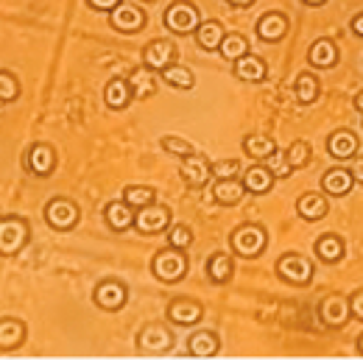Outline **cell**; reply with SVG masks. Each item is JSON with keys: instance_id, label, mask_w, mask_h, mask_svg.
<instances>
[{"instance_id": "20", "label": "cell", "mask_w": 363, "mask_h": 360, "mask_svg": "<svg viewBox=\"0 0 363 360\" xmlns=\"http://www.w3.org/2000/svg\"><path fill=\"white\" fill-rule=\"evenodd\" d=\"M135 207L132 204H126L123 198L121 201H109L106 207H104V221L106 226L112 229V232H126V229H132L135 226Z\"/></svg>"}, {"instance_id": "46", "label": "cell", "mask_w": 363, "mask_h": 360, "mask_svg": "<svg viewBox=\"0 0 363 360\" xmlns=\"http://www.w3.org/2000/svg\"><path fill=\"white\" fill-rule=\"evenodd\" d=\"M229 6H235V9H249V6H255V0H227Z\"/></svg>"}, {"instance_id": "13", "label": "cell", "mask_w": 363, "mask_h": 360, "mask_svg": "<svg viewBox=\"0 0 363 360\" xmlns=\"http://www.w3.org/2000/svg\"><path fill=\"white\" fill-rule=\"evenodd\" d=\"M232 70H235V79L238 81H249V84H260V81H266L269 79V64H266V59L263 56H257V53H243L240 59H235L232 62Z\"/></svg>"}, {"instance_id": "5", "label": "cell", "mask_w": 363, "mask_h": 360, "mask_svg": "<svg viewBox=\"0 0 363 360\" xmlns=\"http://www.w3.org/2000/svg\"><path fill=\"white\" fill-rule=\"evenodd\" d=\"M162 23H165V28H168L171 34L184 37V34H193V31L199 28L201 14H199V9H196L190 0H177V3H171V6L165 9Z\"/></svg>"}, {"instance_id": "4", "label": "cell", "mask_w": 363, "mask_h": 360, "mask_svg": "<svg viewBox=\"0 0 363 360\" xmlns=\"http://www.w3.org/2000/svg\"><path fill=\"white\" fill-rule=\"evenodd\" d=\"M28 240H31V226L26 218H17V215L0 218V257L20 254Z\"/></svg>"}, {"instance_id": "14", "label": "cell", "mask_w": 363, "mask_h": 360, "mask_svg": "<svg viewBox=\"0 0 363 360\" xmlns=\"http://www.w3.org/2000/svg\"><path fill=\"white\" fill-rule=\"evenodd\" d=\"M23 165H26L34 176H50L53 168H56V151H53V145H48V142H34V145L26 151Z\"/></svg>"}, {"instance_id": "1", "label": "cell", "mask_w": 363, "mask_h": 360, "mask_svg": "<svg viewBox=\"0 0 363 360\" xmlns=\"http://www.w3.org/2000/svg\"><path fill=\"white\" fill-rule=\"evenodd\" d=\"M266 246H269V232L260 224H240L229 235V249L243 260L260 257L266 252Z\"/></svg>"}, {"instance_id": "16", "label": "cell", "mask_w": 363, "mask_h": 360, "mask_svg": "<svg viewBox=\"0 0 363 360\" xmlns=\"http://www.w3.org/2000/svg\"><path fill=\"white\" fill-rule=\"evenodd\" d=\"M174 62H177V45L171 40H154V43H148L145 50H143V64L151 67V70H157V73L165 70Z\"/></svg>"}, {"instance_id": "7", "label": "cell", "mask_w": 363, "mask_h": 360, "mask_svg": "<svg viewBox=\"0 0 363 360\" xmlns=\"http://www.w3.org/2000/svg\"><path fill=\"white\" fill-rule=\"evenodd\" d=\"M137 349L143 355H165L174 349V332L165 324H145L137 335Z\"/></svg>"}, {"instance_id": "17", "label": "cell", "mask_w": 363, "mask_h": 360, "mask_svg": "<svg viewBox=\"0 0 363 360\" xmlns=\"http://www.w3.org/2000/svg\"><path fill=\"white\" fill-rule=\"evenodd\" d=\"M358 148H361V140L352 129H338V132H333L327 137V154L333 159H338V162L341 159H352L358 154Z\"/></svg>"}, {"instance_id": "19", "label": "cell", "mask_w": 363, "mask_h": 360, "mask_svg": "<svg viewBox=\"0 0 363 360\" xmlns=\"http://www.w3.org/2000/svg\"><path fill=\"white\" fill-rule=\"evenodd\" d=\"M338 59H341V50H338V45H335L330 37H321V40H316L313 45L308 47V62H311L316 70H330V67H335Z\"/></svg>"}, {"instance_id": "37", "label": "cell", "mask_w": 363, "mask_h": 360, "mask_svg": "<svg viewBox=\"0 0 363 360\" xmlns=\"http://www.w3.org/2000/svg\"><path fill=\"white\" fill-rule=\"evenodd\" d=\"M218 53L229 59V62H235V59H240L243 53H249V40L243 37V34H224V43L218 47Z\"/></svg>"}, {"instance_id": "8", "label": "cell", "mask_w": 363, "mask_h": 360, "mask_svg": "<svg viewBox=\"0 0 363 360\" xmlns=\"http://www.w3.org/2000/svg\"><path fill=\"white\" fill-rule=\"evenodd\" d=\"M92 302L106 313H118L129 302V288L121 279H101L92 291Z\"/></svg>"}, {"instance_id": "44", "label": "cell", "mask_w": 363, "mask_h": 360, "mask_svg": "<svg viewBox=\"0 0 363 360\" xmlns=\"http://www.w3.org/2000/svg\"><path fill=\"white\" fill-rule=\"evenodd\" d=\"M355 184H363V157H352V168H350Z\"/></svg>"}, {"instance_id": "26", "label": "cell", "mask_w": 363, "mask_h": 360, "mask_svg": "<svg viewBox=\"0 0 363 360\" xmlns=\"http://www.w3.org/2000/svg\"><path fill=\"white\" fill-rule=\"evenodd\" d=\"M129 81V90H132V98L137 101H145V98H151L157 87H160V79H157V70H151V67H145V64H140L135 73L126 79Z\"/></svg>"}, {"instance_id": "6", "label": "cell", "mask_w": 363, "mask_h": 360, "mask_svg": "<svg viewBox=\"0 0 363 360\" xmlns=\"http://www.w3.org/2000/svg\"><path fill=\"white\" fill-rule=\"evenodd\" d=\"M43 213H45L48 226H50V229H56V232H70V229H76L79 218H82L79 204H76V201H70V198H65V196L50 198Z\"/></svg>"}, {"instance_id": "29", "label": "cell", "mask_w": 363, "mask_h": 360, "mask_svg": "<svg viewBox=\"0 0 363 360\" xmlns=\"http://www.w3.org/2000/svg\"><path fill=\"white\" fill-rule=\"evenodd\" d=\"M243 151L257 159V162H269L274 154H277V140L272 135H263V132H255V135L243 137Z\"/></svg>"}, {"instance_id": "2", "label": "cell", "mask_w": 363, "mask_h": 360, "mask_svg": "<svg viewBox=\"0 0 363 360\" xmlns=\"http://www.w3.org/2000/svg\"><path fill=\"white\" fill-rule=\"evenodd\" d=\"M187 269H190V260L184 254V249H174V246H165L162 252L154 254V263H151V271L160 282H179L187 276Z\"/></svg>"}, {"instance_id": "3", "label": "cell", "mask_w": 363, "mask_h": 360, "mask_svg": "<svg viewBox=\"0 0 363 360\" xmlns=\"http://www.w3.org/2000/svg\"><path fill=\"white\" fill-rule=\"evenodd\" d=\"M313 274H316V266L311 257L299 254V252H288L277 260V276L288 285H299V288H308L313 282Z\"/></svg>"}, {"instance_id": "28", "label": "cell", "mask_w": 363, "mask_h": 360, "mask_svg": "<svg viewBox=\"0 0 363 360\" xmlns=\"http://www.w3.org/2000/svg\"><path fill=\"white\" fill-rule=\"evenodd\" d=\"M243 187H246V193H255V196H266V193H272L274 187V171L272 168H266V165H252L246 174H243Z\"/></svg>"}, {"instance_id": "15", "label": "cell", "mask_w": 363, "mask_h": 360, "mask_svg": "<svg viewBox=\"0 0 363 360\" xmlns=\"http://www.w3.org/2000/svg\"><path fill=\"white\" fill-rule=\"evenodd\" d=\"M288 28H291V20L282 11H266L257 20V26H255V31H257V37L263 43H279V40H285L288 37Z\"/></svg>"}, {"instance_id": "12", "label": "cell", "mask_w": 363, "mask_h": 360, "mask_svg": "<svg viewBox=\"0 0 363 360\" xmlns=\"http://www.w3.org/2000/svg\"><path fill=\"white\" fill-rule=\"evenodd\" d=\"M182 179L187 181V187H207L213 179V162L199 151L182 157Z\"/></svg>"}, {"instance_id": "49", "label": "cell", "mask_w": 363, "mask_h": 360, "mask_svg": "<svg viewBox=\"0 0 363 360\" xmlns=\"http://www.w3.org/2000/svg\"><path fill=\"white\" fill-rule=\"evenodd\" d=\"M358 352H361V355H363V335H361V338H358Z\"/></svg>"}, {"instance_id": "36", "label": "cell", "mask_w": 363, "mask_h": 360, "mask_svg": "<svg viewBox=\"0 0 363 360\" xmlns=\"http://www.w3.org/2000/svg\"><path fill=\"white\" fill-rule=\"evenodd\" d=\"M123 201L132 204L135 210L148 207V204L157 201V190H154L151 184H126V187H123Z\"/></svg>"}, {"instance_id": "41", "label": "cell", "mask_w": 363, "mask_h": 360, "mask_svg": "<svg viewBox=\"0 0 363 360\" xmlns=\"http://www.w3.org/2000/svg\"><path fill=\"white\" fill-rule=\"evenodd\" d=\"M238 174H240V162H238V159L213 162V176H216V179H235Z\"/></svg>"}, {"instance_id": "11", "label": "cell", "mask_w": 363, "mask_h": 360, "mask_svg": "<svg viewBox=\"0 0 363 360\" xmlns=\"http://www.w3.org/2000/svg\"><path fill=\"white\" fill-rule=\"evenodd\" d=\"M145 20H148L145 11H143L137 3H129V0L118 3V6L109 11L112 28L121 31V34H137V31H143V28H145Z\"/></svg>"}, {"instance_id": "21", "label": "cell", "mask_w": 363, "mask_h": 360, "mask_svg": "<svg viewBox=\"0 0 363 360\" xmlns=\"http://www.w3.org/2000/svg\"><path fill=\"white\" fill-rule=\"evenodd\" d=\"M224 26L218 23V20H201L199 23V28L193 31V40H196V45L201 47L204 53H216L221 43H224Z\"/></svg>"}, {"instance_id": "34", "label": "cell", "mask_w": 363, "mask_h": 360, "mask_svg": "<svg viewBox=\"0 0 363 360\" xmlns=\"http://www.w3.org/2000/svg\"><path fill=\"white\" fill-rule=\"evenodd\" d=\"M160 79L168 84V87H174V90H193V84H196V76H193V70L190 67H184V64H168L165 70H160Z\"/></svg>"}, {"instance_id": "38", "label": "cell", "mask_w": 363, "mask_h": 360, "mask_svg": "<svg viewBox=\"0 0 363 360\" xmlns=\"http://www.w3.org/2000/svg\"><path fill=\"white\" fill-rule=\"evenodd\" d=\"M20 98V81L11 70H0V103H11Z\"/></svg>"}, {"instance_id": "24", "label": "cell", "mask_w": 363, "mask_h": 360, "mask_svg": "<svg viewBox=\"0 0 363 360\" xmlns=\"http://www.w3.org/2000/svg\"><path fill=\"white\" fill-rule=\"evenodd\" d=\"M221 349V338L213 330H199L187 338V352L190 358H216Z\"/></svg>"}, {"instance_id": "47", "label": "cell", "mask_w": 363, "mask_h": 360, "mask_svg": "<svg viewBox=\"0 0 363 360\" xmlns=\"http://www.w3.org/2000/svg\"><path fill=\"white\" fill-rule=\"evenodd\" d=\"M352 103H355V109H358V115H363V87H361V92L355 95V101H352Z\"/></svg>"}, {"instance_id": "35", "label": "cell", "mask_w": 363, "mask_h": 360, "mask_svg": "<svg viewBox=\"0 0 363 360\" xmlns=\"http://www.w3.org/2000/svg\"><path fill=\"white\" fill-rule=\"evenodd\" d=\"M311 157H313V151H311V142H308V140H294V142L288 145V151L282 154L288 171H299V168H305V165L311 162Z\"/></svg>"}, {"instance_id": "40", "label": "cell", "mask_w": 363, "mask_h": 360, "mask_svg": "<svg viewBox=\"0 0 363 360\" xmlns=\"http://www.w3.org/2000/svg\"><path fill=\"white\" fill-rule=\"evenodd\" d=\"M190 243H193V232H190V226H184V224L168 226V246H174V249H187Z\"/></svg>"}, {"instance_id": "30", "label": "cell", "mask_w": 363, "mask_h": 360, "mask_svg": "<svg viewBox=\"0 0 363 360\" xmlns=\"http://www.w3.org/2000/svg\"><path fill=\"white\" fill-rule=\"evenodd\" d=\"M204 269H207L210 282L224 285V282L232 279V274H235V260H232V254H227V252H213V254L207 257Z\"/></svg>"}, {"instance_id": "25", "label": "cell", "mask_w": 363, "mask_h": 360, "mask_svg": "<svg viewBox=\"0 0 363 360\" xmlns=\"http://www.w3.org/2000/svg\"><path fill=\"white\" fill-rule=\"evenodd\" d=\"M352 187H355V179H352L350 168H341V165H335V168L324 171V176H321V190H324L327 196H335V198H341V196H347Z\"/></svg>"}, {"instance_id": "31", "label": "cell", "mask_w": 363, "mask_h": 360, "mask_svg": "<svg viewBox=\"0 0 363 360\" xmlns=\"http://www.w3.org/2000/svg\"><path fill=\"white\" fill-rule=\"evenodd\" d=\"M313 249H316V257L321 260V263H338V260L344 257V252H347L344 237L335 235V232L321 235L316 243H313Z\"/></svg>"}, {"instance_id": "42", "label": "cell", "mask_w": 363, "mask_h": 360, "mask_svg": "<svg viewBox=\"0 0 363 360\" xmlns=\"http://www.w3.org/2000/svg\"><path fill=\"white\" fill-rule=\"evenodd\" d=\"M350 310H352V318L363 321V288H358V291L350 296Z\"/></svg>"}, {"instance_id": "32", "label": "cell", "mask_w": 363, "mask_h": 360, "mask_svg": "<svg viewBox=\"0 0 363 360\" xmlns=\"http://www.w3.org/2000/svg\"><path fill=\"white\" fill-rule=\"evenodd\" d=\"M294 95L302 106H311L316 103L318 95H321V81H318L316 73H299L296 76V84H294Z\"/></svg>"}, {"instance_id": "48", "label": "cell", "mask_w": 363, "mask_h": 360, "mask_svg": "<svg viewBox=\"0 0 363 360\" xmlns=\"http://www.w3.org/2000/svg\"><path fill=\"white\" fill-rule=\"evenodd\" d=\"M302 3H305V6H324L327 0H302Z\"/></svg>"}, {"instance_id": "33", "label": "cell", "mask_w": 363, "mask_h": 360, "mask_svg": "<svg viewBox=\"0 0 363 360\" xmlns=\"http://www.w3.org/2000/svg\"><path fill=\"white\" fill-rule=\"evenodd\" d=\"M104 101L109 109H126L132 103V90H129V81L126 79H112L106 87H104Z\"/></svg>"}, {"instance_id": "39", "label": "cell", "mask_w": 363, "mask_h": 360, "mask_svg": "<svg viewBox=\"0 0 363 360\" xmlns=\"http://www.w3.org/2000/svg\"><path fill=\"white\" fill-rule=\"evenodd\" d=\"M160 145H162V151L165 154H171V157H187V154H193V145L187 142V140H182V137H174V135H165L160 140Z\"/></svg>"}, {"instance_id": "18", "label": "cell", "mask_w": 363, "mask_h": 360, "mask_svg": "<svg viewBox=\"0 0 363 360\" xmlns=\"http://www.w3.org/2000/svg\"><path fill=\"white\" fill-rule=\"evenodd\" d=\"M201 315H204V305L196 302V299H187V296L174 299V302L168 305V318H171L174 324H179V327H193V324H199Z\"/></svg>"}, {"instance_id": "27", "label": "cell", "mask_w": 363, "mask_h": 360, "mask_svg": "<svg viewBox=\"0 0 363 360\" xmlns=\"http://www.w3.org/2000/svg\"><path fill=\"white\" fill-rule=\"evenodd\" d=\"M243 196H246V187H243V181L238 179H216L213 181V201L216 204H224V207H235V204H240L243 201Z\"/></svg>"}, {"instance_id": "45", "label": "cell", "mask_w": 363, "mask_h": 360, "mask_svg": "<svg viewBox=\"0 0 363 360\" xmlns=\"http://www.w3.org/2000/svg\"><path fill=\"white\" fill-rule=\"evenodd\" d=\"M350 28H352V34H355V37H361V40H363V11H358V14L352 17Z\"/></svg>"}, {"instance_id": "10", "label": "cell", "mask_w": 363, "mask_h": 360, "mask_svg": "<svg viewBox=\"0 0 363 360\" xmlns=\"http://www.w3.org/2000/svg\"><path fill=\"white\" fill-rule=\"evenodd\" d=\"M135 226L140 235H160V232H168L171 226V210L160 201L148 204V207H140L135 213Z\"/></svg>"}, {"instance_id": "9", "label": "cell", "mask_w": 363, "mask_h": 360, "mask_svg": "<svg viewBox=\"0 0 363 360\" xmlns=\"http://www.w3.org/2000/svg\"><path fill=\"white\" fill-rule=\"evenodd\" d=\"M318 318H321V324L330 327V330L347 327V321L352 318L350 296H344V293H330V296H324L321 305H318Z\"/></svg>"}, {"instance_id": "43", "label": "cell", "mask_w": 363, "mask_h": 360, "mask_svg": "<svg viewBox=\"0 0 363 360\" xmlns=\"http://www.w3.org/2000/svg\"><path fill=\"white\" fill-rule=\"evenodd\" d=\"M87 3H90L95 11H106V14H109V11H112L118 3H123V0H87Z\"/></svg>"}, {"instance_id": "23", "label": "cell", "mask_w": 363, "mask_h": 360, "mask_svg": "<svg viewBox=\"0 0 363 360\" xmlns=\"http://www.w3.org/2000/svg\"><path fill=\"white\" fill-rule=\"evenodd\" d=\"M296 213H299V218H305V221H321L327 213H330V201H327V193L321 190V193H302L299 196V201H296Z\"/></svg>"}, {"instance_id": "22", "label": "cell", "mask_w": 363, "mask_h": 360, "mask_svg": "<svg viewBox=\"0 0 363 360\" xmlns=\"http://www.w3.org/2000/svg\"><path fill=\"white\" fill-rule=\"evenodd\" d=\"M28 327L20 318H0V352H14L26 344Z\"/></svg>"}]
</instances>
